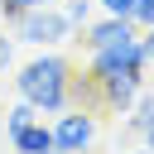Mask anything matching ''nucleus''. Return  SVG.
Masks as SVG:
<instances>
[{"instance_id": "f257e3e1", "label": "nucleus", "mask_w": 154, "mask_h": 154, "mask_svg": "<svg viewBox=\"0 0 154 154\" xmlns=\"http://www.w3.org/2000/svg\"><path fill=\"white\" fill-rule=\"evenodd\" d=\"M67 82H72V58L63 48H38L29 63L14 67V91L19 101H29L38 116H58L67 111Z\"/></svg>"}, {"instance_id": "f03ea898", "label": "nucleus", "mask_w": 154, "mask_h": 154, "mask_svg": "<svg viewBox=\"0 0 154 154\" xmlns=\"http://www.w3.org/2000/svg\"><path fill=\"white\" fill-rule=\"evenodd\" d=\"M14 43H29V48H63V43H72V24L63 19V10L58 5H38V10H24L14 24Z\"/></svg>"}, {"instance_id": "7ed1b4c3", "label": "nucleus", "mask_w": 154, "mask_h": 154, "mask_svg": "<svg viewBox=\"0 0 154 154\" xmlns=\"http://www.w3.org/2000/svg\"><path fill=\"white\" fill-rule=\"evenodd\" d=\"M48 130H53V149H58V154H87V149L96 144V135H101L96 111H77V106L58 111V116L48 120Z\"/></svg>"}, {"instance_id": "20e7f679", "label": "nucleus", "mask_w": 154, "mask_h": 154, "mask_svg": "<svg viewBox=\"0 0 154 154\" xmlns=\"http://www.w3.org/2000/svg\"><path fill=\"white\" fill-rule=\"evenodd\" d=\"M87 72L101 82V77H120V72H149V58H144V43L140 34L125 38V43H111V48H91L87 53Z\"/></svg>"}, {"instance_id": "39448f33", "label": "nucleus", "mask_w": 154, "mask_h": 154, "mask_svg": "<svg viewBox=\"0 0 154 154\" xmlns=\"http://www.w3.org/2000/svg\"><path fill=\"white\" fill-rule=\"evenodd\" d=\"M91 82H96V77H91ZM140 91H144V72H120V77H101V82H96L101 111H111V116H125Z\"/></svg>"}, {"instance_id": "423d86ee", "label": "nucleus", "mask_w": 154, "mask_h": 154, "mask_svg": "<svg viewBox=\"0 0 154 154\" xmlns=\"http://www.w3.org/2000/svg\"><path fill=\"white\" fill-rule=\"evenodd\" d=\"M10 144L19 149V154H58L53 149V130H48V120L38 116V120H29L24 130H14L10 135Z\"/></svg>"}, {"instance_id": "0eeeda50", "label": "nucleus", "mask_w": 154, "mask_h": 154, "mask_svg": "<svg viewBox=\"0 0 154 154\" xmlns=\"http://www.w3.org/2000/svg\"><path fill=\"white\" fill-rule=\"evenodd\" d=\"M149 125H154V91L144 87V91L135 96V106L125 111V130H135V135H140V130H149Z\"/></svg>"}, {"instance_id": "6e6552de", "label": "nucleus", "mask_w": 154, "mask_h": 154, "mask_svg": "<svg viewBox=\"0 0 154 154\" xmlns=\"http://www.w3.org/2000/svg\"><path fill=\"white\" fill-rule=\"evenodd\" d=\"M58 10H63V19H67L72 29H82V24L96 14V5H91V0H58Z\"/></svg>"}, {"instance_id": "1a4fd4ad", "label": "nucleus", "mask_w": 154, "mask_h": 154, "mask_svg": "<svg viewBox=\"0 0 154 154\" xmlns=\"http://www.w3.org/2000/svg\"><path fill=\"white\" fill-rule=\"evenodd\" d=\"M29 120H38V111H34L29 101H14V106L5 111V135H14V130H24Z\"/></svg>"}, {"instance_id": "9d476101", "label": "nucleus", "mask_w": 154, "mask_h": 154, "mask_svg": "<svg viewBox=\"0 0 154 154\" xmlns=\"http://www.w3.org/2000/svg\"><path fill=\"white\" fill-rule=\"evenodd\" d=\"M38 5H58V0H0V19H5V24H14L24 10H38Z\"/></svg>"}, {"instance_id": "9b49d317", "label": "nucleus", "mask_w": 154, "mask_h": 154, "mask_svg": "<svg viewBox=\"0 0 154 154\" xmlns=\"http://www.w3.org/2000/svg\"><path fill=\"white\" fill-rule=\"evenodd\" d=\"M96 5V14H116V19H130V10H135V0H91Z\"/></svg>"}, {"instance_id": "f8f14e48", "label": "nucleus", "mask_w": 154, "mask_h": 154, "mask_svg": "<svg viewBox=\"0 0 154 154\" xmlns=\"http://www.w3.org/2000/svg\"><path fill=\"white\" fill-rule=\"evenodd\" d=\"M130 24H135V29H149V24H154V0H135Z\"/></svg>"}, {"instance_id": "ddd939ff", "label": "nucleus", "mask_w": 154, "mask_h": 154, "mask_svg": "<svg viewBox=\"0 0 154 154\" xmlns=\"http://www.w3.org/2000/svg\"><path fill=\"white\" fill-rule=\"evenodd\" d=\"M5 67H14V38H5V29H0V72Z\"/></svg>"}, {"instance_id": "4468645a", "label": "nucleus", "mask_w": 154, "mask_h": 154, "mask_svg": "<svg viewBox=\"0 0 154 154\" xmlns=\"http://www.w3.org/2000/svg\"><path fill=\"white\" fill-rule=\"evenodd\" d=\"M140 43H144V58H149V67H154V24L140 29Z\"/></svg>"}, {"instance_id": "2eb2a0df", "label": "nucleus", "mask_w": 154, "mask_h": 154, "mask_svg": "<svg viewBox=\"0 0 154 154\" xmlns=\"http://www.w3.org/2000/svg\"><path fill=\"white\" fill-rule=\"evenodd\" d=\"M140 140H144V149L154 154V125H149V130H140Z\"/></svg>"}, {"instance_id": "dca6fc26", "label": "nucleus", "mask_w": 154, "mask_h": 154, "mask_svg": "<svg viewBox=\"0 0 154 154\" xmlns=\"http://www.w3.org/2000/svg\"><path fill=\"white\" fill-rule=\"evenodd\" d=\"M135 154H149V149H135Z\"/></svg>"}, {"instance_id": "f3484780", "label": "nucleus", "mask_w": 154, "mask_h": 154, "mask_svg": "<svg viewBox=\"0 0 154 154\" xmlns=\"http://www.w3.org/2000/svg\"><path fill=\"white\" fill-rule=\"evenodd\" d=\"M149 91H154V87H149Z\"/></svg>"}]
</instances>
